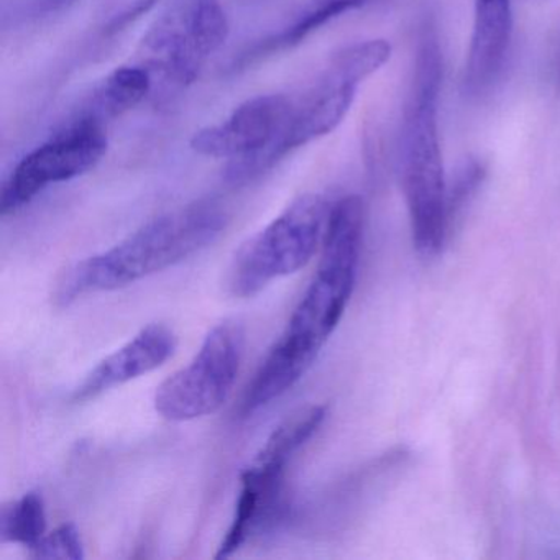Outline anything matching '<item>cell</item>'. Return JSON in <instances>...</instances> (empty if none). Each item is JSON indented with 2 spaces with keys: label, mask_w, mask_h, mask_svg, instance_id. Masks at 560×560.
<instances>
[{
  "label": "cell",
  "mask_w": 560,
  "mask_h": 560,
  "mask_svg": "<svg viewBox=\"0 0 560 560\" xmlns=\"http://www.w3.org/2000/svg\"><path fill=\"white\" fill-rule=\"evenodd\" d=\"M363 225L365 208L359 196H347L329 209L316 277L248 385L242 415L250 416L293 388L339 326L355 288Z\"/></svg>",
  "instance_id": "6da1fadb"
},
{
  "label": "cell",
  "mask_w": 560,
  "mask_h": 560,
  "mask_svg": "<svg viewBox=\"0 0 560 560\" xmlns=\"http://www.w3.org/2000/svg\"><path fill=\"white\" fill-rule=\"evenodd\" d=\"M442 58L438 38L419 40L415 74L401 130V176L411 219L412 242L422 258L441 254L447 238V182L439 142Z\"/></svg>",
  "instance_id": "7a4b0ae2"
},
{
  "label": "cell",
  "mask_w": 560,
  "mask_h": 560,
  "mask_svg": "<svg viewBox=\"0 0 560 560\" xmlns=\"http://www.w3.org/2000/svg\"><path fill=\"white\" fill-rule=\"evenodd\" d=\"M228 225L215 202H196L153 219L122 242L68 268L58 280L55 301L68 306L78 298L114 291L166 270L211 245Z\"/></svg>",
  "instance_id": "3957f363"
},
{
  "label": "cell",
  "mask_w": 560,
  "mask_h": 560,
  "mask_svg": "<svg viewBox=\"0 0 560 560\" xmlns=\"http://www.w3.org/2000/svg\"><path fill=\"white\" fill-rule=\"evenodd\" d=\"M329 209L320 196L294 199L235 254L228 273L229 291L237 298H252L271 281L306 267L323 242Z\"/></svg>",
  "instance_id": "277c9868"
},
{
  "label": "cell",
  "mask_w": 560,
  "mask_h": 560,
  "mask_svg": "<svg viewBox=\"0 0 560 560\" xmlns=\"http://www.w3.org/2000/svg\"><path fill=\"white\" fill-rule=\"evenodd\" d=\"M294 107L284 96H258L225 122L199 130L191 147L199 155L231 160L225 179L245 185L280 162V140Z\"/></svg>",
  "instance_id": "5b68a950"
},
{
  "label": "cell",
  "mask_w": 560,
  "mask_h": 560,
  "mask_svg": "<svg viewBox=\"0 0 560 560\" xmlns=\"http://www.w3.org/2000/svg\"><path fill=\"white\" fill-rule=\"evenodd\" d=\"M244 346L241 324L228 320L215 326L192 362L159 386L156 412L168 421L183 422L218 411L234 388Z\"/></svg>",
  "instance_id": "8992f818"
},
{
  "label": "cell",
  "mask_w": 560,
  "mask_h": 560,
  "mask_svg": "<svg viewBox=\"0 0 560 560\" xmlns=\"http://www.w3.org/2000/svg\"><path fill=\"white\" fill-rule=\"evenodd\" d=\"M229 22L219 0H176L147 35L150 65L173 83L191 84L202 65L224 45Z\"/></svg>",
  "instance_id": "52a82bcc"
},
{
  "label": "cell",
  "mask_w": 560,
  "mask_h": 560,
  "mask_svg": "<svg viewBox=\"0 0 560 560\" xmlns=\"http://www.w3.org/2000/svg\"><path fill=\"white\" fill-rule=\"evenodd\" d=\"M106 152L107 137L103 124L81 117L15 166L2 188V215L24 208L48 186L70 182L90 172Z\"/></svg>",
  "instance_id": "ba28073f"
},
{
  "label": "cell",
  "mask_w": 560,
  "mask_h": 560,
  "mask_svg": "<svg viewBox=\"0 0 560 560\" xmlns=\"http://www.w3.org/2000/svg\"><path fill=\"white\" fill-rule=\"evenodd\" d=\"M175 350V332L165 324H150L86 375L74 389L73 401H90L107 389L153 372L172 359Z\"/></svg>",
  "instance_id": "9c48e42d"
},
{
  "label": "cell",
  "mask_w": 560,
  "mask_h": 560,
  "mask_svg": "<svg viewBox=\"0 0 560 560\" xmlns=\"http://www.w3.org/2000/svg\"><path fill=\"white\" fill-rule=\"evenodd\" d=\"M284 467L287 465L280 462L255 457L242 471V490L235 504L234 520L215 559H225L237 552L255 533L280 514Z\"/></svg>",
  "instance_id": "30bf717a"
},
{
  "label": "cell",
  "mask_w": 560,
  "mask_h": 560,
  "mask_svg": "<svg viewBox=\"0 0 560 560\" xmlns=\"http://www.w3.org/2000/svg\"><path fill=\"white\" fill-rule=\"evenodd\" d=\"M360 84L329 63L310 100L303 106L294 107L281 136V159L298 147L307 145L336 130L349 114Z\"/></svg>",
  "instance_id": "8fae6325"
},
{
  "label": "cell",
  "mask_w": 560,
  "mask_h": 560,
  "mask_svg": "<svg viewBox=\"0 0 560 560\" xmlns=\"http://www.w3.org/2000/svg\"><path fill=\"white\" fill-rule=\"evenodd\" d=\"M511 37V0H475L474 31L465 65V88L468 93H481L493 83L506 60Z\"/></svg>",
  "instance_id": "7c38bea8"
},
{
  "label": "cell",
  "mask_w": 560,
  "mask_h": 560,
  "mask_svg": "<svg viewBox=\"0 0 560 560\" xmlns=\"http://www.w3.org/2000/svg\"><path fill=\"white\" fill-rule=\"evenodd\" d=\"M152 88V73L149 68L122 67L114 71L93 100V109L88 119L103 124V120L122 116L136 107Z\"/></svg>",
  "instance_id": "4fadbf2b"
},
{
  "label": "cell",
  "mask_w": 560,
  "mask_h": 560,
  "mask_svg": "<svg viewBox=\"0 0 560 560\" xmlns=\"http://www.w3.org/2000/svg\"><path fill=\"white\" fill-rule=\"evenodd\" d=\"M326 406H310L294 412L290 418L284 419L265 442L258 457L265 460L281 462L288 464L291 455L303 447L323 424L326 419Z\"/></svg>",
  "instance_id": "5bb4252c"
},
{
  "label": "cell",
  "mask_w": 560,
  "mask_h": 560,
  "mask_svg": "<svg viewBox=\"0 0 560 560\" xmlns=\"http://www.w3.org/2000/svg\"><path fill=\"white\" fill-rule=\"evenodd\" d=\"M0 534L4 542L21 544L27 549H35L47 534V513L42 494L31 491L5 508Z\"/></svg>",
  "instance_id": "9a60e30c"
},
{
  "label": "cell",
  "mask_w": 560,
  "mask_h": 560,
  "mask_svg": "<svg viewBox=\"0 0 560 560\" xmlns=\"http://www.w3.org/2000/svg\"><path fill=\"white\" fill-rule=\"evenodd\" d=\"M369 0H313L300 18L280 35L278 44L296 45L310 37L314 32L319 31L324 25L329 24L334 19L347 14V12L357 11L363 8Z\"/></svg>",
  "instance_id": "2e32d148"
},
{
  "label": "cell",
  "mask_w": 560,
  "mask_h": 560,
  "mask_svg": "<svg viewBox=\"0 0 560 560\" xmlns=\"http://www.w3.org/2000/svg\"><path fill=\"white\" fill-rule=\"evenodd\" d=\"M32 553L40 559L81 560L84 557L83 540L74 524H63L54 533L45 534Z\"/></svg>",
  "instance_id": "e0dca14e"
},
{
  "label": "cell",
  "mask_w": 560,
  "mask_h": 560,
  "mask_svg": "<svg viewBox=\"0 0 560 560\" xmlns=\"http://www.w3.org/2000/svg\"><path fill=\"white\" fill-rule=\"evenodd\" d=\"M483 166L478 162H474V160L462 166L454 185H452V189H448L447 186L448 222L454 221L455 215L465 208L468 199L475 195L478 186L483 182Z\"/></svg>",
  "instance_id": "ac0fdd59"
},
{
  "label": "cell",
  "mask_w": 560,
  "mask_h": 560,
  "mask_svg": "<svg viewBox=\"0 0 560 560\" xmlns=\"http://www.w3.org/2000/svg\"><path fill=\"white\" fill-rule=\"evenodd\" d=\"M73 0H37L38 11L54 12L60 11L65 5L71 4Z\"/></svg>",
  "instance_id": "d6986e66"
}]
</instances>
